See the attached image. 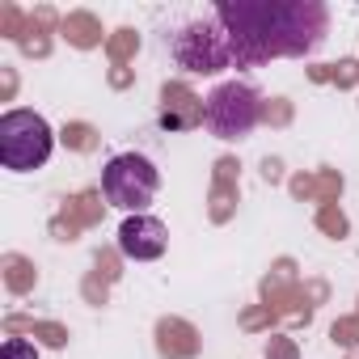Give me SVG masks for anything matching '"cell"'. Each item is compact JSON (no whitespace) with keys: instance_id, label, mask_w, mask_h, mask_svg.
<instances>
[{"instance_id":"cell-1","label":"cell","mask_w":359,"mask_h":359,"mask_svg":"<svg viewBox=\"0 0 359 359\" xmlns=\"http://www.w3.org/2000/svg\"><path fill=\"white\" fill-rule=\"evenodd\" d=\"M216 22L233 60L262 64L271 55H309L325 34V9L317 0H237L220 5Z\"/></svg>"},{"instance_id":"cell-2","label":"cell","mask_w":359,"mask_h":359,"mask_svg":"<svg viewBox=\"0 0 359 359\" xmlns=\"http://www.w3.org/2000/svg\"><path fill=\"white\" fill-rule=\"evenodd\" d=\"M55 148V131L43 114L34 110H9L0 114V165L13 173H30L43 169L51 161Z\"/></svg>"},{"instance_id":"cell-3","label":"cell","mask_w":359,"mask_h":359,"mask_svg":"<svg viewBox=\"0 0 359 359\" xmlns=\"http://www.w3.org/2000/svg\"><path fill=\"white\" fill-rule=\"evenodd\" d=\"M156 187H161V173L140 152H118L102 169V195L118 212H131V216H144V208L156 199Z\"/></svg>"},{"instance_id":"cell-4","label":"cell","mask_w":359,"mask_h":359,"mask_svg":"<svg viewBox=\"0 0 359 359\" xmlns=\"http://www.w3.org/2000/svg\"><path fill=\"white\" fill-rule=\"evenodd\" d=\"M258 118H262V97H258V89L245 85V81H224V85L212 89L208 102H203V123H208L212 135H220V140H241V135H250V131L258 127Z\"/></svg>"},{"instance_id":"cell-5","label":"cell","mask_w":359,"mask_h":359,"mask_svg":"<svg viewBox=\"0 0 359 359\" xmlns=\"http://www.w3.org/2000/svg\"><path fill=\"white\" fill-rule=\"evenodd\" d=\"M173 55L182 60V68H191V72H220L233 60L229 39H224V30H220L216 18L187 26L182 34H177V43H173Z\"/></svg>"},{"instance_id":"cell-6","label":"cell","mask_w":359,"mask_h":359,"mask_svg":"<svg viewBox=\"0 0 359 359\" xmlns=\"http://www.w3.org/2000/svg\"><path fill=\"white\" fill-rule=\"evenodd\" d=\"M165 245H169V233H165V224L156 216H127L123 229H118V250L127 258H135V262L161 258Z\"/></svg>"},{"instance_id":"cell-7","label":"cell","mask_w":359,"mask_h":359,"mask_svg":"<svg viewBox=\"0 0 359 359\" xmlns=\"http://www.w3.org/2000/svg\"><path fill=\"white\" fill-rule=\"evenodd\" d=\"M0 359H39V351L26 338H9L5 346H0Z\"/></svg>"}]
</instances>
